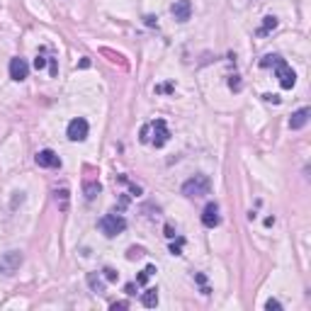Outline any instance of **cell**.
<instances>
[{"instance_id": "83f0119b", "label": "cell", "mask_w": 311, "mask_h": 311, "mask_svg": "<svg viewBox=\"0 0 311 311\" xmlns=\"http://www.w3.org/2000/svg\"><path fill=\"white\" fill-rule=\"evenodd\" d=\"M170 88H173V85H161V88H156V92H168Z\"/></svg>"}, {"instance_id": "8992f818", "label": "cell", "mask_w": 311, "mask_h": 311, "mask_svg": "<svg viewBox=\"0 0 311 311\" xmlns=\"http://www.w3.org/2000/svg\"><path fill=\"white\" fill-rule=\"evenodd\" d=\"M20 265H22V253H17V250H10L0 258V273L5 275H12Z\"/></svg>"}, {"instance_id": "e0dca14e", "label": "cell", "mask_w": 311, "mask_h": 311, "mask_svg": "<svg viewBox=\"0 0 311 311\" xmlns=\"http://www.w3.org/2000/svg\"><path fill=\"white\" fill-rule=\"evenodd\" d=\"M151 275H156V267H153V265H146L144 270H141V273H139V277H137V284H139V287H141V284H146Z\"/></svg>"}, {"instance_id": "52a82bcc", "label": "cell", "mask_w": 311, "mask_h": 311, "mask_svg": "<svg viewBox=\"0 0 311 311\" xmlns=\"http://www.w3.org/2000/svg\"><path fill=\"white\" fill-rule=\"evenodd\" d=\"M29 75V66L25 59H20V56H15V59H10V78L12 81H25Z\"/></svg>"}, {"instance_id": "ba28073f", "label": "cell", "mask_w": 311, "mask_h": 311, "mask_svg": "<svg viewBox=\"0 0 311 311\" xmlns=\"http://www.w3.org/2000/svg\"><path fill=\"white\" fill-rule=\"evenodd\" d=\"M37 165L39 168H61V158L51 151V148H44V151H39L37 153Z\"/></svg>"}, {"instance_id": "8fae6325", "label": "cell", "mask_w": 311, "mask_h": 311, "mask_svg": "<svg viewBox=\"0 0 311 311\" xmlns=\"http://www.w3.org/2000/svg\"><path fill=\"white\" fill-rule=\"evenodd\" d=\"M309 114H311L309 107H302V110H297V112L292 114V119H289V127H292V129L306 127V122H309Z\"/></svg>"}, {"instance_id": "4fadbf2b", "label": "cell", "mask_w": 311, "mask_h": 311, "mask_svg": "<svg viewBox=\"0 0 311 311\" xmlns=\"http://www.w3.org/2000/svg\"><path fill=\"white\" fill-rule=\"evenodd\" d=\"M141 304L144 306H148V309H153V306H158V289H146V292L141 294Z\"/></svg>"}, {"instance_id": "cb8c5ba5", "label": "cell", "mask_w": 311, "mask_h": 311, "mask_svg": "<svg viewBox=\"0 0 311 311\" xmlns=\"http://www.w3.org/2000/svg\"><path fill=\"white\" fill-rule=\"evenodd\" d=\"M127 306H129L127 302H114V304L110 306V309H112V311H117V309H127Z\"/></svg>"}, {"instance_id": "ac0fdd59", "label": "cell", "mask_w": 311, "mask_h": 311, "mask_svg": "<svg viewBox=\"0 0 311 311\" xmlns=\"http://www.w3.org/2000/svg\"><path fill=\"white\" fill-rule=\"evenodd\" d=\"M141 256H146V250H144V248H137V246H131V248H129V253H127L129 260H134V258H141Z\"/></svg>"}, {"instance_id": "7c38bea8", "label": "cell", "mask_w": 311, "mask_h": 311, "mask_svg": "<svg viewBox=\"0 0 311 311\" xmlns=\"http://www.w3.org/2000/svg\"><path fill=\"white\" fill-rule=\"evenodd\" d=\"M54 202H56V207H59V211H68V207H71V192H68L66 187L56 190V192H54Z\"/></svg>"}, {"instance_id": "6da1fadb", "label": "cell", "mask_w": 311, "mask_h": 311, "mask_svg": "<svg viewBox=\"0 0 311 311\" xmlns=\"http://www.w3.org/2000/svg\"><path fill=\"white\" fill-rule=\"evenodd\" d=\"M124 229H127V219H124L122 214H117V211H114V214H105L100 219V231L107 238L119 236Z\"/></svg>"}, {"instance_id": "3957f363", "label": "cell", "mask_w": 311, "mask_h": 311, "mask_svg": "<svg viewBox=\"0 0 311 311\" xmlns=\"http://www.w3.org/2000/svg\"><path fill=\"white\" fill-rule=\"evenodd\" d=\"M148 129L153 131V137H148V144L156 146V148H163L165 144H168V139H170V129H168V124H165V119H156V122H151Z\"/></svg>"}, {"instance_id": "277c9868", "label": "cell", "mask_w": 311, "mask_h": 311, "mask_svg": "<svg viewBox=\"0 0 311 311\" xmlns=\"http://www.w3.org/2000/svg\"><path fill=\"white\" fill-rule=\"evenodd\" d=\"M273 66H275V73H277V78H280V85H282L284 90H292L294 83H297V75H294V71L287 66V61L277 56Z\"/></svg>"}, {"instance_id": "2e32d148", "label": "cell", "mask_w": 311, "mask_h": 311, "mask_svg": "<svg viewBox=\"0 0 311 311\" xmlns=\"http://www.w3.org/2000/svg\"><path fill=\"white\" fill-rule=\"evenodd\" d=\"M275 27H277V17H273V15H267V17L263 20V27L258 29V34H260V37H265V34H270V32H273Z\"/></svg>"}, {"instance_id": "5b68a950", "label": "cell", "mask_w": 311, "mask_h": 311, "mask_svg": "<svg viewBox=\"0 0 311 311\" xmlns=\"http://www.w3.org/2000/svg\"><path fill=\"white\" fill-rule=\"evenodd\" d=\"M66 137L71 141H85L88 139V122L83 117H75L68 122V129H66Z\"/></svg>"}, {"instance_id": "30bf717a", "label": "cell", "mask_w": 311, "mask_h": 311, "mask_svg": "<svg viewBox=\"0 0 311 311\" xmlns=\"http://www.w3.org/2000/svg\"><path fill=\"white\" fill-rule=\"evenodd\" d=\"M170 12L175 15V20H180V22H187L190 15H192V5H190V0H175Z\"/></svg>"}, {"instance_id": "7402d4cb", "label": "cell", "mask_w": 311, "mask_h": 311, "mask_svg": "<svg viewBox=\"0 0 311 311\" xmlns=\"http://www.w3.org/2000/svg\"><path fill=\"white\" fill-rule=\"evenodd\" d=\"M180 250H183V238H178V243H170V253L173 256H180Z\"/></svg>"}, {"instance_id": "9c48e42d", "label": "cell", "mask_w": 311, "mask_h": 311, "mask_svg": "<svg viewBox=\"0 0 311 311\" xmlns=\"http://www.w3.org/2000/svg\"><path fill=\"white\" fill-rule=\"evenodd\" d=\"M219 207L214 204V202H209L207 207H204V211H202V224L207 226V229H214V226H219Z\"/></svg>"}, {"instance_id": "5bb4252c", "label": "cell", "mask_w": 311, "mask_h": 311, "mask_svg": "<svg viewBox=\"0 0 311 311\" xmlns=\"http://www.w3.org/2000/svg\"><path fill=\"white\" fill-rule=\"evenodd\" d=\"M100 183L98 180H85V185H83V192H85V197L88 200H95V195H100Z\"/></svg>"}, {"instance_id": "d6986e66", "label": "cell", "mask_w": 311, "mask_h": 311, "mask_svg": "<svg viewBox=\"0 0 311 311\" xmlns=\"http://www.w3.org/2000/svg\"><path fill=\"white\" fill-rule=\"evenodd\" d=\"M102 275H105V280H107V282H117V277H119V275L114 273L112 267H105V270H102Z\"/></svg>"}, {"instance_id": "484cf974", "label": "cell", "mask_w": 311, "mask_h": 311, "mask_svg": "<svg viewBox=\"0 0 311 311\" xmlns=\"http://www.w3.org/2000/svg\"><path fill=\"white\" fill-rule=\"evenodd\" d=\"M165 236H168V238H173V236H175V231H173V226H170V224L165 226Z\"/></svg>"}, {"instance_id": "9a60e30c", "label": "cell", "mask_w": 311, "mask_h": 311, "mask_svg": "<svg viewBox=\"0 0 311 311\" xmlns=\"http://www.w3.org/2000/svg\"><path fill=\"white\" fill-rule=\"evenodd\" d=\"M88 284H90L92 292H105V280H102L100 275L88 273Z\"/></svg>"}, {"instance_id": "603a6c76", "label": "cell", "mask_w": 311, "mask_h": 311, "mask_svg": "<svg viewBox=\"0 0 311 311\" xmlns=\"http://www.w3.org/2000/svg\"><path fill=\"white\" fill-rule=\"evenodd\" d=\"M229 85H231V90H241V81H238V75H234V78H231Z\"/></svg>"}, {"instance_id": "ffe728a7", "label": "cell", "mask_w": 311, "mask_h": 311, "mask_svg": "<svg viewBox=\"0 0 311 311\" xmlns=\"http://www.w3.org/2000/svg\"><path fill=\"white\" fill-rule=\"evenodd\" d=\"M44 66H46V56H44V51H39L37 59H34V68H37V71H42Z\"/></svg>"}, {"instance_id": "4316f807", "label": "cell", "mask_w": 311, "mask_h": 311, "mask_svg": "<svg viewBox=\"0 0 311 311\" xmlns=\"http://www.w3.org/2000/svg\"><path fill=\"white\" fill-rule=\"evenodd\" d=\"M265 100H267V102H275V105H277V102H280V98H277V95H265Z\"/></svg>"}, {"instance_id": "7a4b0ae2", "label": "cell", "mask_w": 311, "mask_h": 311, "mask_svg": "<svg viewBox=\"0 0 311 311\" xmlns=\"http://www.w3.org/2000/svg\"><path fill=\"white\" fill-rule=\"evenodd\" d=\"M183 195L185 197H204V195H209V178L207 175H195L190 178L187 183L183 185Z\"/></svg>"}, {"instance_id": "44dd1931", "label": "cell", "mask_w": 311, "mask_h": 311, "mask_svg": "<svg viewBox=\"0 0 311 311\" xmlns=\"http://www.w3.org/2000/svg\"><path fill=\"white\" fill-rule=\"evenodd\" d=\"M265 309H270V311H280V309H282V304L277 302V299H267V302H265Z\"/></svg>"}, {"instance_id": "d4e9b609", "label": "cell", "mask_w": 311, "mask_h": 311, "mask_svg": "<svg viewBox=\"0 0 311 311\" xmlns=\"http://www.w3.org/2000/svg\"><path fill=\"white\" fill-rule=\"evenodd\" d=\"M137 287H139V284L131 282V284H127V287H124V292H127V294H137Z\"/></svg>"}]
</instances>
